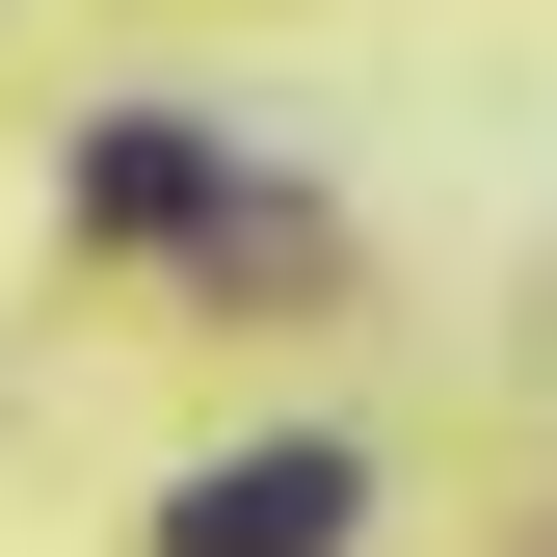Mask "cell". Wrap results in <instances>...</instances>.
Listing matches in <instances>:
<instances>
[{
	"label": "cell",
	"instance_id": "obj_1",
	"mask_svg": "<svg viewBox=\"0 0 557 557\" xmlns=\"http://www.w3.org/2000/svg\"><path fill=\"white\" fill-rule=\"evenodd\" d=\"M160 557H345V451H319V425H293V451H213V478L160 505Z\"/></svg>",
	"mask_w": 557,
	"mask_h": 557
}]
</instances>
